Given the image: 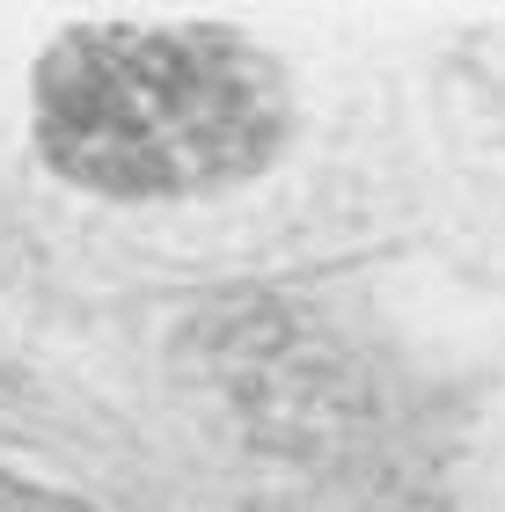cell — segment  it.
<instances>
[{"label": "cell", "mask_w": 505, "mask_h": 512, "mask_svg": "<svg viewBox=\"0 0 505 512\" xmlns=\"http://www.w3.org/2000/svg\"><path fill=\"white\" fill-rule=\"evenodd\" d=\"M0 512H88V505H74V498L44 491V483H22V476L0 469Z\"/></svg>", "instance_id": "obj_2"}, {"label": "cell", "mask_w": 505, "mask_h": 512, "mask_svg": "<svg viewBox=\"0 0 505 512\" xmlns=\"http://www.w3.org/2000/svg\"><path fill=\"white\" fill-rule=\"evenodd\" d=\"M44 161L96 198H205L293 132V81L220 22H74L30 81Z\"/></svg>", "instance_id": "obj_1"}]
</instances>
